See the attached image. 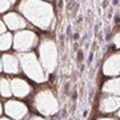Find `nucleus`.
<instances>
[{"instance_id":"nucleus-1","label":"nucleus","mask_w":120,"mask_h":120,"mask_svg":"<svg viewBox=\"0 0 120 120\" xmlns=\"http://www.w3.org/2000/svg\"><path fill=\"white\" fill-rule=\"evenodd\" d=\"M19 8L28 20L34 23L41 30H47L53 20V11L48 3L43 1H23Z\"/></svg>"},{"instance_id":"nucleus-2","label":"nucleus","mask_w":120,"mask_h":120,"mask_svg":"<svg viewBox=\"0 0 120 120\" xmlns=\"http://www.w3.org/2000/svg\"><path fill=\"white\" fill-rule=\"evenodd\" d=\"M19 59H20L22 67L28 77H31L32 80H35V82H38V83H41L45 80V75L43 72V68H41V65L39 64L36 56L32 52H30V53H22Z\"/></svg>"},{"instance_id":"nucleus-3","label":"nucleus","mask_w":120,"mask_h":120,"mask_svg":"<svg viewBox=\"0 0 120 120\" xmlns=\"http://www.w3.org/2000/svg\"><path fill=\"white\" fill-rule=\"evenodd\" d=\"M40 60L43 63V67L48 72H52L56 68V64H57V48H56V44L49 39L43 40L41 44H40Z\"/></svg>"},{"instance_id":"nucleus-4","label":"nucleus","mask_w":120,"mask_h":120,"mask_svg":"<svg viewBox=\"0 0 120 120\" xmlns=\"http://www.w3.org/2000/svg\"><path fill=\"white\" fill-rule=\"evenodd\" d=\"M35 105L43 115H55L59 109V103L51 91H41L35 99Z\"/></svg>"},{"instance_id":"nucleus-5","label":"nucleus","mask_w":120,"mask_h":120,"mask_svg":"<svg viewBox=\"0 0 120 120\" xmlns=\"http://www.w3.org/2000/svg\"><path fill=\"white\" fill-rule=\"evenodd\" d=\"M36 35L31 31H22V32H17V35L15 36V49L20 52L28 51L30 48H32L36 43Z\"/></svg>"},{"instance_id":"nucleus-6","label":"nucleus","mask_w":120,"mask_h":120,"mask_svg":"<svg viewBox=\"0 0 120 120\" xmlns=\"http://www.w3.org/2000/svg\"><path fill=\"white\" fill-rule=\"evenodd\" d=\"M5 112H7V115H9L12 119L20 120L27 115L28 109H27V107L23 103H20V101H13V100H11V101H7V104H5Z\"/></svg>"},{"instance_id":"nucleus-7","label":"nucleus","mask_w":120,"mask_h":120,"mask_svg":"<svg viewBox=\"0 0 120 120\" xmlns=\"http://www.w3.org/2000/svg\"><path fill=\"white\" fill-rule=\"evenodd\" d=\"M103 72L108 76H115L120 73V53L111 56L109 59H107V61L104 63Z\"/></svg>"},{"instance_id":"nucleus-8","label":"nucleus","mask_w":120,"mask_h":120,"mask_svg":"<svg viewBox=\"0 0 120 120\" xmlns=\"http://www.w3.org/2000/svg\"><path fill=\"white\" fill-rule=\"evenodd\" d=\"M11 90H12V94L16 95L17 98H24L31 92V87L22 79H13L11 82Z\"/></svg>"},{"instance_id":"nucleus-9","label":"nucleus","mask_w":120,"mask_h":120,"mask_svg":"<svg viewBox=\"0 0 120 120\" xmlns=\"http://www.w3.org/2000/svg\"><path fill=\"white\" fill-rule=\"evenodd\" d=\"M4 22L11 30H19L26 27V20L17 13H7L4 16Z\"/></svg>"},{"instance_id":"nucleus-10","label":"nucleus","mask_w":120,"mask_h":120,"mask_svg":"<svg viewBox=\"0 0 120 120\" xmlns=\"http://www.w3.org/2000/svg\"><path fill=\"white\" fill-rule=\"evenodd\" d=\"M120 107V98L111 96V98L103 99L100 103V111L101 112H113Z\"/></svg>"},{"instance_id":"nucleus-11","label":"nucleus","mask_w":120,"mask_h":120,"mask_svg":"<svg viewBox=\"0 0 120 120\" xmlns=\"http://www.w3.org/2000/svg\"><path fill=\"white\" fill-rule=\"evenodd\" d=\"M3 65H4L5 72H8V73H17L19 72V61L12 55L3 56Z\"/></svg>"},{"instance_id":"nucleus-12","label":"nucleus","mask_w":120,"mask_h":120,"mask_svg":"<svg viewBox=\"0 0 120 120\" xmlns=\"http://www.w3.org/2000/svg\"><path fill=\"white\" fill-rule=\"evenodd\" d=\"M103 91L104 92H108V94L120 95V77L119 79L108 80V82L103 86Z\"/></svg>"},{"instance_id":"nucleus-13","label":"nucleus","mask_w":120,"mask_h":120,"mask_svg":"<svg viewBox=\"0 0 120 120\" xmlns=\"http://www.w3.org/2000/svg\"><path fill=\"white\" fill-rule=\"evenodd\" d=\"M11 43H12V36L11 34H4L0 36V49L1 51H5L11 47Z\"/></svg>"},{"instance_id":"nucleus-14","label":"nucleus","mask_w":120,"mask_h":120,"mask_svg":"<svg viewBox=\"0 0 120 120\" xmlns=\"http://www.w3.org/2000/svg\"><path fill=\"white\" fill-rule=\"evenodd\" d=\"M0 94L5 96V98H8L11 96L12 94V90H11V83L7 80V79H3L1 82H0Z\"/></svg>"},{"instance_id":"nucleus-15","label":"nucleus","mask_w":120,"mask_h":120,"mask_svg":"<svg viewBox=\"0 0 120 120\" xmlns=\"http://www.w3.org/2000/svg\"><path fill=\"white\" fill-rule=\"evenodd\" d=\"M12 5V1H0V12H4Z\"/></svg>"},{"instance_id":"nucleus-16","label":"nucleus","mask_w":120,"mask_h":120,"mask_svg":"<svg viewBox=\"0 0 120 120\" xmlns=\"http://www.w3.org/2000/svg\"><path fill=\"white\" fill-rule=\"evenodd\" d=\"M113 43H115V45L117 48H120V32H117V34L115 35V38H113Z\"/></svg>"},{"instance_id":"nucleus-17","label":"nucleus","mask_w":120,"mask_h":120,"mask_svg":"<svg viewBox=\"0 0 120 120\" xmlns=\"http://www.w3.org/2000/svg\"><path fill=\"white\" fill-rule=\"evenodd\" d=\"M4 34H5V27H4L3 23L0 22V36H1V35H4Z\"/></svg>"},{"instance_id":"nucleus-18","label":"nucleus","mask_w":120,"mask_h":120,"mask_svg":"<svg viewBox=\"0 0 120 120\" xmlns=\"http://www.w3.org/2000/svg\"><path fill=\"white\" fill-rule=\"evenodd\" d=\"M30 120H43L41 117H36V116H34V117H31Z\"/></svg>"},{"instance_id":"nucleus-19","label":"nucleus","mask_w":120,"mask_h":120,"mask_svg":"<svg viewBox=\"0 0 120 120\" xmlns=\"http://www.w3.org/2000/svg\"><path fill=\"white\" fill-rule=\"evenodd\" d=\"M3 69V64H1V60H0V71Z\"/></svg>"},{"instance_id":"nucleus-20","label":"nucleus","mask_w":120,"mask_h":120,"mask_svg":"<svg viewBox=\"0 0 120 120\" xmlns=\"http://www.w3.org/2000/svg\"><path fill=\"white\" fill-rule=\"evenodd\" d=\"M99 120H113V119H99Z\"/></svg>"},{"instance_id":"nucleus-21","label":"nucleus","mask_w":120,"mask_h":120,"mask_svg":"<svg viewBox=\"0 0 120 120\" xmlns=\"http://www.w3.org/2000/svg\"><path fill=\"white\" fill-rule=\"evenodd\" d=\"M0 113H1V104H0Z\"/></svg>"},{"instance_id":"nucleus-22","label":"nucleus","mask_w":120,"mask_h":120,"mask_svg":"<svg viewBox=\"0 0 120 120\" xmlns=\"http://www.w3.org/2000/svg\"><path fill=\"white\" fill-rule=\"evenodd\" d=\"M117 115H119V117H120V111H119V112H117Z\"/></svg>"},{"instance_id":"nucleus-23","label":"nucleus","mask_w":120,"mask_h":120,"mask_svg":"<svg viewBox=\"0 0 120 120\" xmlns=\"http://www.w3.org/2000/svg\"><path fill=\"white\" fill-rule=\"evenodd\" d=\"M0 120H9V119H0Z\"/></svg>"}]
</instances>
